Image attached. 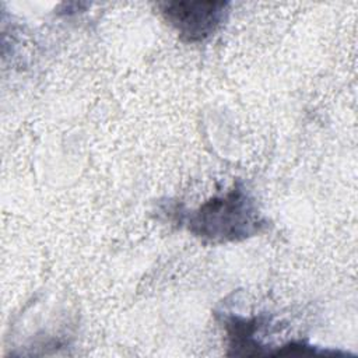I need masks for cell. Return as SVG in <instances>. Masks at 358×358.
Instances as JSON below:
<instances>
[{"label": "cell", "instance_id": "obj_2", "mask_svg": "<svg viewBox=\"0 0 358 358\" xmlns=\"http://www.w3.org/2000/svg\"><path fill=\"white\" fill-rule=\"evenodd\" d=\"M227 1H168L161 3L164 20L187 43H199L211 38L228 14Z\"/></svg>", "mask_w": 358, "mask_h": 358}, {"label": "cell", "instance_id": "obj_1", "mask_svg": "<svg viewBox=\"0 0 358 358\" xmlns=\"http://www.w3.org/2000/svg\"><path fill=\"white\" fill-rule=\"evenodd\" d=\"M178 222L206 243L241 242L256 236L267 227L256 200L238 180L225 193L210 197L197 208L173 211Z\"/></svg>", "mask_w": 358, "mask_h": 358}]
</instances>
